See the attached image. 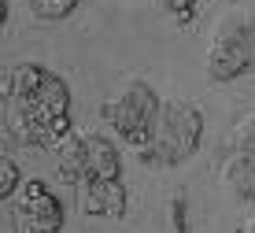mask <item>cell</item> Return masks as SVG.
Here are the masks:
<instances>
[{
  "mask_svg": "<svg viewBox=\"0 0 255 233\" xmlns=\"http://www.w3.org/2000/svg\"><path fill=\"white\" fill-rule=\"evenodd\" d=\"M85 167H89V178H122L119 145L108 133H85Z\"/></svg>",
  "mask_w": 255,
  "mask_h": 233,
  "instance_id": "cell-8",
  "label": "cell"
},
{
  "mask_svg": "<svg viewBox=\"0 0 255 233\" xmlns=\"http://www.w3.org/2000/svg\"><path fill=\"white\" fill-rule=\"evenodd\" d=\"M200 141H204V111L181 96H170L163 100L152 141L137 148V159L148 167H178L200 152Z\"/></svg>",
  "mask_w": 255,
  "mask_h": 233,
  "instance_id": "cell-1",
  "label": "cell"
},
{
  "mask_svg": "<svg viewBox=\"0 0 255 233\" xmlns=\"http://www.w3.org/2000/svg\"><path fill=\"white\" fill-rule=\"evenodd\" d=\"M230 148L233 152H252V156H255V115H248V119L237 122V130L230 137Z\"/></svg>",
  "mask_w": 255,
  "mask_h": 233,
  "instance_id": "cell-12",
  "label": "cell"
},
{
  "mask_svg": "<svg viewBox=\"0 0 255 233\" xmlns=\"http://www.w3.org/2000/svg\"><path fill=\"white\" fill-rule=\"evenodd\" d=\"M48 78V67L45 63H33V59H22L7 70L4 78V100H30Z\"/></svg>",
  "mask_w": 255,
  "mask_h": 233,
  "instance_id": "cell-9",
  "label": "cell"
},
{
  "mask_svg": "<svg viewBox=\"0 0 255 233\" xmlns=\"http://www.w3.org/2000/svg\"><path fill=\"white\" fill-rule=\"evenodd\" d=\"M244 74H255V15L233 11L215 26L207 48V78L226 85Z\"/></svg>",
  "mask_w": 255,
  "mask_h": 233,
  "instance_id": "cell-3",
  "label": "cell"
},
{
  "mask_svg": "<svg viewBox=\"0 0 255 233\" xmlns=\"http://www.w3.org/2000/svg\"><path fill=\"white\" fill-rule=\"evenodd\" d=\"M22 182H26V178H22L19 163H15L11 156H4V159H0V200H4V204L15 200V193L22 189Z\"/></svg>",
  "mask_w": 255,
  "mask_h": 233,
  "instance_id": "cell-11",
  "label": "cell"
},
{
  "mask_svg": "<svg viewBox=\"0 0 255 233\" xmlns=\"http://www.w3.org/2000/svg\"><path fill=\"white\" fill-rule=\"evenodd\" d=\"M19 219L26 230L56 233V230H63V204L41 178H26L19 189Z\"/></svg>",
  "mask_w": 255,
  "mask_h": 233,
  "instance_id": "cell-4",
  "label": "cell"
},
{
  "mask_svg": "<svg viewBox=\"0 0 255 233\" xmlns=\"http://www.w3.org/2000/svg\"><path fill=\"white\" fill-rule=\"evenodd\" d=\"M78 200H82V211L96 219H122L129 208V193L119 178H85Z\"/></svg>",
  "mask_w": 255,
  "mask_h": 233,
  "instance_id": "cell-5",
  "label": "cell"
},
{
  "mask_svg": "<svg viewBox=\"0 0 255 233\" xmlns=\"http://www.w3.org/2000/svg\"><path fill=\"white\" fill-rule=\"evenodd\" d=\"M82 0H30V11L37 15L41 22H63Z\"/></svg>",
  "mask_w": 255,
  "mask_h": 233,
  "instance_id": "cell-10",
  "label": "cell"
},
{
  "mask_svg": "<svg viewBox=\"0 0 255 233\" xmlns=\"http://www.w3.org/2000/svg\"><path fill=\"white\" fill-rule=\"evenodd\" d=\"M4 104L26 107V111H33V115H70V89L56 70H48L45 85H41L30 100H4Z\"/></svg>",
  "mask_w": 255,
  "mask_h": 233,
  "instance_id": "cell-7",
  "label": "cell"
},
{
  "mask_svg": "<svg viewBox=\"0 0 255 233\" xmlns=\"http://www.w3.org/2000/svg\"><path fill=\"white\" fill-rule=\"evenodd\" d=\"M159 4L178 26H189L192 19H196V11H200V0H159Z\"/></svg>",
  "mask_w": 255,
  "mask_h": 233,
  "instance_id": "cell-13",
  "label": "cell"
},
{
  "mask_svg": "<svg viewBox=\"0 0 255 233\" xmlns=\"http://www.w3.org/2000/svg\"><path fill=\"white\" fill-rule=\"evenodd\" d=\"M52 163H56L59 182L67 185H82L89 178V167H85V133L70 130L56 148H52Z\"/></svg>",
  "mask_w": 255,
  "mask_h": 233,
  "instance_id": "cell-6",
  "label": "cell"
},
{
  "mask_svg": "<svg viewBox=\"0 0 255 233\" xmlns=\"http://www.w3.org/2000/svg\"><path fill=\"white\" fill-rule=\"evenodd\" d=\"M7 19H11V4L0 0V26H4V30H7Z\"/></svg>",
  "mask_w": 255,
  "mask_h": 233,
  "instance_id": "cell-15",
  "label": "cell"
},
{
  "mask_svg": "<svg viewBox=\"0 0 255 233\" xmlns=\"http://www.w3.org/2000/svg\"><path fill=\"white\" fill-rule=\"evenodd\" d=\"M159 111H163V96L148 82H140V78H129L119 96H111L108 104H100V119L108 122L133 152L152 141Z\"/></svg>",
  "mask_w": 255,
  "mask_h": 233,
  "instance_id": "cell-2",
  "label": "cell"
},
{
  "mask_svg": "<svg viewBox=\"0 0 255 233\" xmlns=\"http://www.w3.org/2000/svg\"><path fill=\"white\" fill-rule=\"evenodd\" d=\"M170 219H174V230H189V204H185V196H174L170 200Z\"/></svg>",
  "mask_w": 255,
  "mask_h": 233,
  "instance_id": "cell-14",
  "label": "cell"
}]
</instances>
